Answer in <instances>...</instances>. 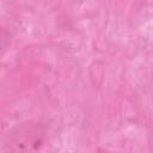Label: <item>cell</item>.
I'll return each instance as SVG.
<instances>
[{"mask_svg":"<svg viewBox=\"0 0 153 153\" xmlns=\"http://www.w3.org/2000/svg\"><path fill=\"white\" fill-rule=\"evenodd\" d=\"M44 128L41 123L27 121L17 124L6 136V153H36L43 146Z\"/></svg>","mask_w":153,"mask_h":153,"instance_id":"6da1fadb","label":"cell"},{"mask_svg":"<svg viewBox=\"0 0 153 153\" xmlns=\"http://www.w3.org/2000/svg\"><path fill=\"white\" fill-rule=\"evenodd\" d=\"M10 43H11V33L5 27L0 26V57L7 50V48L10 47Z\"/></svg>","mask_w":153,"mask_h":153,"instance_id":"7a4b0ae2","label":"cell"}]
</instances>
